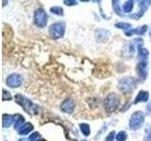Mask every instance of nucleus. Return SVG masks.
I'll return each instance as SVG.
<instances>
[{
  "label": "nucleus",
  "instance_id": "9",
  "mask_svg": "<svg viewBox=\"0 0 151 141\" xmlns=\"http://www.w3.org/2000/svg\"><path fill=\"white\" fill-rule=\"evenodd\" d=\"M60 109L63 112L66 113V114H71L74 112L75 109V102L71 99H67L64 102H63L60 105Z\"/></svg>",
  "mask_w": 151,
  "mask_h": 141
},
{
  "label": "nucleus",
  "instance_id": "20",
  "mask_svg": "<svg viewBox=\"0 0 151 141\" xmlns=\"http://www.w3.org/2000/svg\"><path fill=\"white\" fill-rule=\"evenodd\" d=\"M50 11L53 13V14H56V15H58V16H63V8L58 7V6L52 7L50 9Z\"/></svg>",
  "mask_w": 151,
  "mask_h": 141
},
{
  "label": "nucleus",
  "instance_id": "14",
  "mask_svg": "<svg viewBox=\"0 0 151 141\" xmlns=\"http://www.w3.org/2000/svg\"><path fill=\"white\" fill-rule=\"evenodd\" d=\"M13 121V117L12 115H8V114H3L2 117V123H3V127L6 128V127H9Z\"/></svg>",
  "mask_w": 151,
  "mask_h": 141
},
{
  "label": "nucleus",
  "instance_id": "5",
  "mask_svg": "<svg viewBox=\"0 0 151 141\" xmlns=\"http://www.w3.org/2000/svg\"><path fill=\"white\" fill-rule=\"evenodd\" d=\"M47 20H48V16H47L46 12L42 9H38L34 12V23L37 26H45L47 24Z\"/></svg>",
  "mask_w": 151,
  "mask_h": 141
},
{
  "label": "nucleus",
  "instance_id": "7",
  "mask_svg": "<svg viewBox=\"0 0 151 141\" xmlns=\"http://www.w3.org/2000/svg\"><path fill=\"white\" fill-rule=\"evenodd\" d=\"M136 72L141 80H145L147 76V62L145 60H141L136 66Z\"/></svg>",
  "mask_w": 151,
  "mask_h": 141
},
{
  "label": "nucleus",
  "instance_id": "21",
  "mask_svg": "<svg viewBox=\"0 0 151 141\" xmlns=\"http://www.w3.org/2000/svg\"><path fill=\"white\" fill-rule=\"evenodd\" d=\"M127 138V133H126L125 131L119 132V133H118L117 135H116L117 141H126Z\"/></svg>",
  "mask_w": 151,
  "mask_h": 141
},
{
  "label": "nucleus",
  "instance_id": "2",
  "mask_svg": "<svg viewBox=\"0 0 151 141\" xmlns=\"http://www.w3.org/2000/svg\"><path fill=\"white\" fill-rule=\"evenodd\" d=\"M104 105H105V109L107 112H113L120 105V98L116 93H111L106 97Z\"/></svg>",
  "mask_w": 151,
  "mask_h": 141
},
{
  "label": "nucleus",
  "instance_id": "13",
  "mask_svg": "<svg viewBox=\"0 0 151 141\" xmlns=\"http://www.w3.org/2000/svg\"><path fill=\"white\" fill-rule=\"evenodd\" d=\"M25 119L20 114H16L13 116V122H14V129H19L21 126H23Z\"/></svg>",
  "mask_w": 151,
  "mask_h": 141
},
{
  "label": "nucleus",
  "instance_id": "29",
  "mask_svg": "<svg viewBox=\"0 0 151 141\" xmlns=\"http://www.w3.org/2000/svg\"><path fill=\"white\" fill-rule=\"evenodd\" d=\"M18 141H27V140H26V138H20Z\"/></svg>",
  "mask_w": 151,
  "mask_h": 141
},
{
  "label": "nucleus",
  "instance_id": "31",
  "mask_svg": "<svg viewBox=\"0 0 151 141\" xmlns=\"http://www.w3.org/2000/svg\"><path fill=\"white\" fill-rule=\"evenodd\" d=\"M150 106H151V103H150Z\"/></svg>",
  "mask_w": 151,
  "mask_h": 141
},
{
  "label": "nucleus",
  "instance_id": "8",
  "mask_svg": "<svg viewBox=\"0 0 151 141\" xmlns=\"http://www.w3.org/2000/svg\"><path fill=\"white\" fill-rule=\"evenodd\" d=\"M15 101H16V103H18V105H20L24 108V109H25L26 112L29 113V111H28V110H30L31 106H32L31 101H29L26 97H23L22 95H20V94H17V95L15 96Z\"/></svg>",
  "mask_w": 151,
  "mask_h": 141
},
{
  "label": "nucleus",
  "instance_id": "32",
  "mask_svg": "<svg viewBox=\"0 0 151 141\" xmlns=\"http://www.w3.org/2000/svg\"><path fill=\"white\" fill-rule=\"evenodd\" d=\"M83 141H86V140H83Z\"/></svg>",
  "mask_w": 151,
  "mask_h": 141
},
{
  "label": "nucleus",
  "instance_id": "10",
  "mask_svg": "<svg viewBox=\"0 0 151 141\" xmlns=\"http://www.w3.org/2000/svg\"><path fill=\"white\" fill-rule=\"evenodd\" d=\"M148 98H149V94L147 91L145 90H141L138 95L136 96L135 100H134V103H145L148 101Z\"/></svg>",
  "mask_w": 151,
  "mask_h": 141
},
{
  "label": "nucleus",
  "instance_id": "6",
  "mask_svg": "<svg viewBox=\"0 0 151 141\" xmlns=\"http://www.w3.org/2000/svg\"><path fill=\"white\" fill-rule=\"evenodd\" d=\"M23 76L19 73H12L7 78L6 84L9 88H19L22 85Z\"/></svg>",
  "mask_w": 151,
  "mask_h": 141
},
{
  "label": "nucleus",
  "instance_id": "15",
  "mask_svg": "<svg viewBox=\"0 0 151 141\" xmlns=\"http://www.w3.org/2000/svg\"><path fill=\"white\" fill-rule=\"evenodd\" d=\"M138 56L140 58H143V60H145L149 55L148 51L145 48H143V47H138Z\"/></svg>",
  "mask_w": 151,
  "mask_h": 141
},
{
  "label": "nucleus",
  "instance_id": "23",
  "mask_svg": "<svg viewBox=\"0 0 151 141\" xmlns=\"http://www.w3.org/2000/svg\"><path fill=\"white\" fill-rule=\"evenodd\" d=\"M115 26L117 28H121V29H127V28H130L131 25L127 23H116Z\"/></svg>",
  "mask_w": 151,
  "mask_h": 141
},
{
  "label": "nucleus",
  "instance_id": "12",
  "mask_svg": "<svg viewBox=\"0 0 151 141\" xmlns=\"http://www.w3.org/2000/svg\"><path fill=\"white\" fill-rule=\"evenodd\" d=\"M33 128H34V127H33V125L30 123V122H27V123H25L18 129V134L21 135H26L27 134H29L33 130Z\"/></svg>",
  "mask_w": 151,
  "mask_h": 141
},
{
  "label": "nucleus",
  "instance_id": "17",
  "mask_svg": "<svg viewBox=\"0 0 151 141\" xmlns=\"http://www.w3.org/2000/svg\"><path fill=\"white\" fill-rule=\"evenodd\" d=\"M109 33H110L109 31L100 29V30L96 31V39H97L98 41H100V40H101V37H103L104 41H105V40L108 39V37H109V35H105V34H109Z\"/></svg>",
  "mask_w": 151,
  "mask_h": 141
},
{
  "label": "nucleus",
  "instance_id": "19",
  "mask_svg": "<svg viewBox=\"0 0 151 141\" xmlns=\"http://www.w3.org/2000/svg\"><path fill=\"white\" fill-rule=\"evenodd\" d=\"M133 3H134L133 1H127L124 4V6H123V11H124V12H130L134 6Z\"/></svg>",
  "mask_w": 151,
  "mask_h": 141
},
{
  "label": "nucleus",
  "instance_id": "28",
  "mask_svg": "<svg viewBox=\"0 0 151 141\" xmlns=\"http://www.w3.org/2000/svg\"><path fill=\"white\" fill-rule=\"evenodd\" d=\"M148 141H151V129L148 132Z\"/></svg>",
  "mask_w": 151,
  "mask_h": 141
},
{
  "label": "nucleus",
  "instance_id": "27",
  "mask_svg": "<svg viewBox=\"0 0 151 141\" xmlns=\"http://www.w3.org/2000/svg\"><path fill=\"white\" fill-rule=\"evenodd\" d=\"M64 4L67 6H73V5H77V1H73V0H68V1H64Z\"/></svg>",
  "mask_w": 151,
  "mask_h": 141
},
{
  "label": "nucleus",
  "instance_id": "4",
  "mask_svg": "<svg viewBox=\"0 0 151 141\" xmlns=\"http://www.w3.org/2000/svg\"><path fill=\"white\" fill-rule=\"evenodd\" d=\"M65 32V24L63 22H57L52 24L49 27V34L53 39H60Z\"/></svg>",
  "mask_w": 151,
  "mask_h": 141
},
{
  "label": "nucleus",
  "instance_id": "30",
  "mask_svg": "<svg viewBox=\"0 0 151 141\" xmlns=\"http://www.w3.org/2000/svg\"><path fill=\"white\" fill-rule=\"evenodd\" d=\"M150 38H151V31H150Z\"/></svg>",
  "mask_w": 151,
  "mask_h": 141
},
{
  "label": "nucleus",
  "instance_id": "33",
  "mask_svg": "<svg viewBox=\"0 0 151 141\" xmlns=\"http://www.w3.org/2000/svg\"><path fill=\"white\" fill-rule=\"evenodd\" d=\"M40 141H42V140H40Z\"/></svg>",
  "mask_w": 151,
  "mask_h": 141
},
{
  "label": "nucleus",
  "instance_id": "11",
  "mask_svg": "<svg viewBox=\"0 0 151 141\" xmlns=\"http://www.w3.org/2000/svg\"><path fill=\"white\" fill-rule=\"evenodd\" d=\"M147 30V26L145 25V26H141L137 28H134V29H131L129 31H127L126 32V35L127 36H131L133 34H137V35H143L145 33V31Z\"/></svg>",
  "mask_w": 151,
  "mask_h": 141
},
{
  "label": "nucleus",
  "instance_id": "25",
  "mask_svg": "<svg viewBox=\"0 0 151 141\" xmlns=\"http://www.w3.org/2000/svg\"><path fill=\"white\" fill-rule=\"evenodd\" d=\"M12 95L9 91H7L6 89H3V94H2V100L3 101H7V100H11Z\"/></svg>",
  "mask_w": 151,
  "mask_h": 141
},
{
  "label": "nucleus",
  "instance_id": "18",
  "mask_svg": "<svg viewBox=\"0 0 151 141\" xmlns=\"http://www.w3.org/2000/svg\"><path fill=\"white\" fill-rule=\"evenodd\" d=\"M112 8H113V11H115L117 15L123 16V13H122L120 5H119V1H112Z\"/></svg>",
  "mask_w": 151,
  "mask_h": 141
},
{
  "label": "nucleus",
  "instance_id": "3",
  "mask_svg": "<svg viewBox=\"0 0 151 141\" xmlns=\"http://www.w3.org/2000/svg\"><path fill=\"white\" fill-rule=\"evenodd\" d=\"M145 114L142 111H136L131 115L129 120V128L131 130H139L144 124Z\"/></svg>",
  "mask_w": 151,
  "mask_h": 141
},
{
  "label": "nucleus",
  "instance_id": "26",
  "mask_svg": "<svg viewBox=\"0 0 151 141\" xmlns=\"http://www.w3.org/2000/svg\"><path fill=\"white\" fill-rule=\"evenodd\" d=\"M114 136H115V132L114 131H111L106 136L105 141H113V139H114Z\"/></svg>",
  "mask_w": 151,
  "mask_h": 141
},
{
  "label": "nucleus",
  "instance_id": "16",
  "mask_svg": "<svg viewBox=\"0 0 151 141\" xmlns=\"http://www.w3.org/2000/svg\"><path fill=\"white\" fill-rule=\"evenodd\" d=\"M79 128H80V131H81V133L83 134V135H85V136H88L90 135V133H91V132H90L91 131L90 130V126L87 123H80Z\"/></svg>",
  "mask_w": 151,
  "mask_h": 141
},
{
  "label": "nucleus",
  "instance_id": "22",
  "mask_svg": "<svg viewBox=\"0 0 151 141\" xmlns=\"http://www.w3.org/2000/svg\"><path fill=\"white\" fill-rule=\"evenodd\" d=\"M40 139H41V135L38 132L32 133L29 135V137H28V141H40Z\"/></svg>",
  "mask_w": 151,
  "mask_h": 141
},
{
  "label": "nucleus",
  "instance_id": "24",
  "mask_svg": "<svg viewBox=\"0 0 151 141\" xmlns=\"http://www.w3.org/2000/svg\"><path fill=\"white\" fill-rule=\"evenodd\" d=\"M151 4V1H140L139 2V7L141 9V11H145V9H147V7Z\"/></svg>",
  "mask_w": 151,
  "mask_h": 141
},
{
  "label": "nucleus",
  "instance_id": "1",
  "mask_svg": "<svg viewBox=\"0 0 151 141\" xmlns=\"http://www.w3.org/2000/svg\"><path fill=\"white\" fill-rule=\"evenodd\" d=\"M137 86V82L132 77H124L118 82V88L123 93H130Z\"/></svg>",
  "mask_w": 151,
  "mask_h": 141
}]
</instances>
